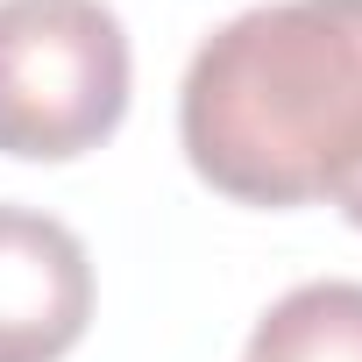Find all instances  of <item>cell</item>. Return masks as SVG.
I'll return each instance as SVG.
<instances>
[{"instance_id":"6da1fadb","label":"cell","mask_w":362,"mask_h":362,"mask_svg":"<svg viewBox=\"0 0 362 362\" xmlns=\"http://www.w3.org/2000/svg\"><path fill=\"white\" fill-rule=\"evenodd\" d=\"M177 142L242 206H313L362 170V0H263L177 86Z\"/></svg>"},{"instance_id":"7a4b0ae2","label":"cell","mask_w":362,"mask_h":362,"mask_svg":"<svg viewBox=\"0 0 362 362\" xmlns=\"http://www.w3.org/2000/svg\"><path fill=\"white\" fill-rule=\"evenodd\" d=\"M128 29L107 0H0V156L71 163L128 114Z\"/></svg>"},{"instance_id":"3957f363","label":"cell","mask_w":362,"mask_h":362,"mask_svg":"<svg viewBox=\"0 0 362 362\" xmlns=\"http://www.w3.org/2000/svg\"><path fill=\"white\" fill-rule=\"evenodd\" d=\"M93 320V256L43 214L0 199V362H57L86 341Z\"/></svg>"},{"instance_id":"277c9868","label":"cell","mask_w":362,"mask_h":362,"mask_svg":"<svg viewBox=\"0 0 362 362\" xmlns=\"http://www.w3.org/2000/svg\"><path fill=\"white\" fill-rule=\"evenodd\" d=\"M242 362H362V284L313 277V284L284 291L256 320Z\"/></svg>"},{"instance_id":"5b68a950","label":"cell","mask_w":362,"mask_h":362,"mask_svg":"<svg viewBox=\"0 0 362 362\" xmlns=\"http://www.w3.org/2000/svg\"><path fill=\"white\" fill-rule=\"evenodd\" d=\"M334 206H341V214H348V221L362 228V170H355V177H348V185L334 192Z\"/></svg>"}]
</instances>
